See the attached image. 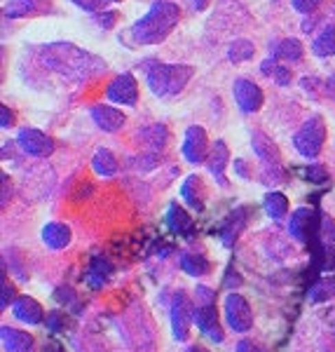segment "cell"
<instances>
[{
	"instance_id": "cell-1",
	"label": "cell",
	"mask_w": 335,
	"mask_h": 352,
	"mask_svg": "<svg viewBox=\"0 0 335 352\" xmlns=\"http://www.w3.org/2000/svg\"><path fill=\"white\" fill-rule=\"evenodd\" d=\"M41 54V64L47 71L59 73L61 78L68 80H87V78L99 76L101 71H106V64L101 59H96L89 52H82L71 43H54L47 47L38 50Z\"/></svg>"
},
{
	"instance_id": "cell-2",
	"label": "cell",
	"mask_w": 335,
	"mask_h": 352,
	"mask_svg": "<svg viewBox=\"0 0 335 352\" xmlns=\"http://www.w3.org/2000/svg\"><path fill=\"white\" fill-rule=\"evenodd\" d=\"M178 19H181L178 5L172 3V0H157L143 19H139L129 28V36L139 45H157L174 31Z\"/></svg>"
},
{
	"instance_id": "cell-3",
	"label": "cell",
	"mask_w": 335,
	"mask_h": 352,
	"mask_svg": "<svg viewBox=\"0 0 335 352\" xmlns=\"http://www.w3.org/2000/svg\"><path fill=\"white\" fill-rule=\"evenodd\" d=\"M192 73L195 71L183 64H152L148 68V87L160 99H172L183 92Z\"/></svg>"
},
{
	"instance_id": "cell-4",
	"label": "cell",
	"mask_w": 335,
	"mask_h": 352,
	"mask_svg": "<svg viewBox=\"0 0 335 352\" xmlns=\"http://www.w3.org/2000/svg\"><path fill=\"white\" fill-rule=\"evenodd\" d=\"M323 139H326V124H323L321 116H312L310 120H305L303 127L298 129L293 144L300 155H305L312 160V157H316L321 153Z\"/></svg>"
},
{
	"instance_id": "cell-5",
	"label": "cell",
	"mask_w": 335,
	"mask_h": 352,
	"mask_svg": "<svg viewBox=\"0 0 335 352\" xmlns=\"http://www.w3.org/2000/svg\"><path fill=\"white\" fill-rule=\"evenodd\" d=\"M225 320H228V327L232 331H237V333L249 331L253 324V312H251L249 300L240 296V294H230V296L225 298Z\"/></svg>"
},
{
	"instance_id": "cell-6",
	"label": "cell",
	"mask_w": 335,
	"mask_h": 352,
	"mask_svg": "<svg viewBox=\"0 0 335 352\" xmlns=\"http://www.w3.org/2000/svg\"><path fill=\"white\" fill-rule=\"evenodd\" d=\"M192 320H195V308L190 305V298L183 292H178L172 303V329L176 340H188Z\"/></svg>"
},
{
	"instance_id": "cell-7",
	"label": "cell",
	"mask_w": 335,
	"mask_h": 352,
	"mask_svg": "<svg viewBox=\"0 0 335 352\" xmlns=\"http://www.w3.org/2000/svg\"><path fill=\"white\" fill-rule=\"evenodd\" d=\"M16 144H19V148L26 155H36V157H47L54 151V141L45 132H41V129H28V127L21 129L19 136H16Z\"/></svg>"
},
{
	"instance_id": "cell-8",
	"label": "cell",
	"mask_w": 335,
	"mask_h": 352,
	"mask_svg": "<svg viewBox=\"0 0 335 352\" xmlns=\"http://www.w3.org/2000/svg\"><path fill=\"white\" fill-rule=\"evenodd\" d=\"M207 151H209V144H207V132L200 124H192L185 132V141H183V155L185 160L190 164H200L207 160Z\"/></svg>"
},
{
	"instance_id": "cell-9",
	"label": "cell",
	"mask_w": 335,
	"mask_h": 352,
	"mask_svg": "<svg viewBox=\"0 0 335 352\" xmlns=\"http://www.w3.org/2000/svg\"><path fill=\"white\" fill-rule=\"evenodd\" d=\"M108 99L115 101V104H124V106H134L136 99H139V85H136L132 73H122L108 87Z\"/></svg>"
},
{
	"instance_id": "cell-10",
	"label": "cell",
	"mask_w": 335,
	"mask_h": 352,
	"mask_svg": "<svg viewBox=\"0 0 335 352\" xmlns=\"http://www.w3.org/2000/svg\"><path fill=\"white\" fill-rule=\"evenodd\" d=\"M288 232L291 237H295L298 242H310L314 232H319V226L314 223V212L308 207H300L291 214L288 221Z\"/></svg>"
},
{
	"instance_id": "cell-11",
	"label": "cell",
	"mask_w": 335,
	"mask_h": 352,
	"mask_svg": "<svg viewBox=\"0 0 335 352\" xmlns=\"http://www.w3.org/2000/svg\"><path fill=\"white\" fill-rule=\"evenodd\" d=\"M235 101L244 113H255L263 106V89L246 78H240L235 82Z\"/></svg>"
},
{
	"instance_id": "cell-12",
	"label": "cell",
	"mask_w": 335,
	"mask_h": 352,
	"mask_svg": "<svg viewBox=\"0 0 335 352\" xmlns=\"http://www.w3.org/2000/svg\"><path fill=\"white\" fill-rule=\"evenodd\" d=\"M195 322H197V329H200L209 340H213V343H223L225 336H223V329H220V324H218V315H216L213 305H197Z\"/></svg>"
},
{
	"instance_id": "cell-13",
	"label": "cell",
	"mask_w": 335,
	"mask_h": 352,
	"mask_svg": "<svg viewBox=\"0 0 335 352\" xmlns=\"http://www.w3.org/2000/svg\"><path fill=\"white\" fill-rule=\"evenodd\" d=\"M0 340H3L5 352H33L36 350V343H33L31 333L19 331V329H12V327L0 329Z\"/></svg>"
},
{
	"instance_id": "cell-14",
	"label": "cell",
	"mask_w": 335,
	"mask_h": 352,
	"mask_svg": "<svg viewBox=\"0 0 335 352\" xmlns=\"http://www.w3.org/2000/svg\"><path fill=\"white\" fill-rule=\"evenodd\" d=\"M12 315L19 322H24V324L36 327V324H41V322H43L45 312H43V308H41V303H38V300H33V298H28V296H21V298L14 300Z\"/></svg>"
},
{
	"instance_id": "cell-15",
	"label": "cell",
	"mask_w": 335,
	"mask_h": 352,
	"mask_svg": "<svg viewBox=\"0 0 335 352\" xmlns=\"http://www.w3.org/2000/svg\"><path fill=\"white\" fill-rule=\"evenodd\" d=\"M228 160H230V151H228V146H225V141H216L211 153H209V157H207V164H209V172L216 176V181H218L220 186H228V181H225Z\"/></svg>"
},
{
	"instance_id": "cell-16",
	"label": "cell",
	"mask_w": 335,
	"mask_h": 352,
	"mask_svg": "<svg viewBox=\"0 0 335 352\" xmlns=\"http://www.w3.org/2000/svg\"><path fill=\"white\" fill-rule=\"evenodd\" d=\"M251 144H253L255 155H258L260 160L265 162V167H268V169H270V167L279 169V151H277V146L272 144L268 136H265L263 132H253Z\"/></svg>"
},
{
	"instance_id": "cell-17",
	"label": "cell",
	"mask_w": 335,
	"mask_h": 352,
	"mask_svg": "<svg viewBox=\"0 0 335 352\" xmlns=\"http://www.w3.org/2000/svg\"><path fill=\"white\" fill-rule=\"evenodd\" d=\"M92 120L96 122V127H101L104 132H117L124 124V116L117 109H111V106H94Z\"/></svg>"
},
{
	"instance_id": "cell-18",
	"label": "cell",
	"mask_w": 335,
	"mask_h": 352,
	"mask_svg": "<svg viewBox=\"0 0 335 352\" xmlns=\"http://www.w3.org/2000/svg\"><path fill=\"white\" fill-rule=\"evenodd\" d=\"M167 226L172 228L176 235H183V237H192V230H195V223L188 217L183 207L178 204H169V212H167Z\"/></svg>"
},
{
	"instance_id": "cell-19",
	"label": "cell",
	"mask_w": 335,
	"mask_h": 352,
	"mask_svg": "<svg viewBox=\"0 0 335 352\" xmlns=\"http://www.w3.org/2000/svg\"><path fill=\"white\" fill-rule=\"evenodd\" d=\"M45 10V0H8L3 8V14L8 19H21V16H31Z\"/></svg>"
},
{
	"instance_id": "cell-20",
	"label": "cell",
	"mask_w": 335,
	"mask_h": 352,
	"mask_svg": "<svg viewBox=\"0 0 335 352\" xmlns=\"http://www.w3.org/2000/svg\"><path fill=\"white\" fill-rule=\"evenodd\" d=\"M43 242L47 244L49 249L59 252V249H66L71 244V228L64 223H47L43 228Z\"/></svg>"
},
{
	"instance_id": "cell-21",
	"label": "cell",
	"mask_w": 335,
	"mask_h": 352,
	"mask_svg": "<svg viewBox=\"0 0 335 352\" xmlns=\"http://www.w3.org/2000/svg\"><path fill=\"white\" fill-rule=\"evenodd\" d=\"M246 221H249V209L246 207H240L235 214H230V219L225 221V226H223V230H220V237H223V244H235V240L240 237V232L242 228L246 226Z\"/></svg>"
},
{
	"instance_id": "cell-22",
	"label": "cell",
	"mask_w": 335,
	"mask_h": 352,
	"mask_svg": "<svg viewBox=\"0 0 335 352\" xmlns=\"http://www.w3.org/2000/svg\"><path fill=\"white\" fill-rule=\"evenodd\" d=\"M181 195L183 200L190 204L195 212H202L204 209V188H202V179L200 176H188L181 186Z\"/></svg>"
},
{
	"instance_id": "cell-23",
	"label": "cell",
	"mask_w": 335,
	"mask_h": 352,
	"mask_svg": "<svg viewBox=\"0 0 335 352\" xmlns=\"http://www.w3.org/2000/svg\"><path fill=\"white\" fill-rule=\"evenodd\" d=\"M139 141H143L148 148L152 151H162L169 141V132L164 124H150V127H143L139 132Z\"/></svg>"
},
{
	"instance_id": "cell-24",
	"label": "cell",
	"mask_w": 335,
	"mask_h": 352,
	"mask_svg": "<svg viewBox=\"0 0 335 352\" xmlns=\"http://www.w3.org/2000/svg\"><path fill=\"white\" fill-rule=\"evenodd\" d=\"M113 272V265L108 263L104 256H94L92 263H89V270H87V282L89 287L94 289H101L108 282V277H111Z\"/></svg>"
},
{
	"instance_id": "cell-25",
	"label": "cell",
	"mask_w": 335,
	"mask_h": 352,
	"mask_svg": "<svg viewBox=\"0 0 335 352\" xmlns=\"http://www.w3.org/2000/svg\"><path fill=\"white\" fill-rule=\"evenodd\" d=\"M272 56H275L277 61H300L303 59V43L295 41V38L279 41L272 47Z\"/></svg>"
},
{
	"instance_id": "cell-26",
	"label": "cell",
	"mask_w": 335,
	"mask_h": 352,
	"mask_svg": "<svg viewBox=\"0 0 335 352\" xmlns=\"http://www.w3.org/2000/svg\"><path fill=\"white\" fill-rule=\"evenodd\" d=\"M263 207H265V214H268L270 219L281 221L288 212V200H286L284 192H268V195H265Z\"/></svg>"
},
{
	"instance_id": "cell-27",
	"label": "cell",
	"mask_w": 335,
	"mask_h": 352,
	"mask_svg": "<svg viewBox=\"0 0 335 352\" xmlns=\"http://www.w3.org/2000/svg\"><path fill=\"white\" fill-rule=\"evenodd\" d=\"M312 52L316 56H333L335 54V26H326L312 43Z\"/></svg>"
},
{
	"instance_id": "cell-28",
	"label": "cell",
	"mask_w": 335,
	"mask_h": 352,
	"mask_svg": "<svg viewBox=\"0 0 335 352\" xmlns=\"http://www.w3.org/2000/svg\"><path fill=\"white\" fill-rule=\"evenodd\" d=\"M181 268L192 277H202V275H207L211 265H209V261L204 258L202 254H183V256H181Z\"/></svg>"
},
{
	"instance_id": "cell-29",
	"label": "cell",
	"mask_w": 335,
	"mask_h": 352,
	"mask_svg": "<svg viewBox=\"0 0 335 352\" xmlns=\"http://www.w3.org/2000/svg\"><path fill=\"white\" fill-rule=\"evenodd\" d=\"M92 167H94V172L101 174V176L117 174V160H115V155H113L111 151H106V148L96 151V155H94V160H92Z\"/></svg>"
},
{
	"instance_id": "cell-30",
	"label": "cell",
	"mask_w": 335,
	"mask_h": 352,
	"mask_svg": "<svg viewBox=\"0 0 335 352\" xmlns=\"http://www.w3.org/2000/svg\"><path fill=\"white\" fill-rule=\"evenodd\" d=\"M260 71L265 73V76H272V80H275L277 85H288L291 82V71H288L286 66H279L277 61H272V59H268V61H263V66H260Z\"/></svg>"
},
{
	"instance_id": "cell-31",
	"label": "cell",
	"mask_w": 335,
	"mask_h": 352,
	"mask_svg": "<svg viewBox=\"0 0 335 352\" xmlns=\"http://www.w3.org/2000/svg\"><path fill=\"white\" fill-rule=\"evenodd\" d=\"M253 52H255L253 43H249V41H235V43L230 45V50H228V59L235 61V64H240V61H249V59H251Z\"/></svg>"
},
{
	"instance_id": "cell-32",
	"label": "cell",
	"mask_w": 335,
	"mask_h": 352,
	"mask_svg": "<svg viewBox=\"0 0 335 352\" xmlns=\"http://www.w3.org/2000/svg\"><path fill=\"white\" fill-rule=\"evenodd\" d=\"M335 296V280H328V282H316L314 287L310 289L308 298L310 300H326Z\"/></svg>"
},
{
	"instance_id": "cell-33",
	"label": "cell",
	"mask_w": 335,
	"mask_h": 352,
	"mask_svg": "<svg viewBox=\"0 0 335 352\" xmlns=\"http://www.w3.org/2000/svg\"><path fill=\"white\" fill-rule=\"evenodd\" d=\"M319 237H321V244L335 247V219L331 217L319 219Z\"/></svg>"
},
{
	"instance_id": "cell-34",
	"label": "cell",
	"mask_w": 335,
	"mask_h": 352,
	"mask_svg": "<svg viewBox=\"0 0 335 352\" xmlns=\"http://www.w3.org/2000/svg\"><path fill=\"white\" fill-rule=\"evenodd\" d=\"M54 298L56 300H61L64 305H71L73 310H76V315H80V300H78V296L73 294V289H68V287H59L56 289V294H54Z\"/></svg>"
},
{
	"instance_id": "cell-35",
	"label": "cell",
	"mask_w": 335,
	"mask_h": 352,
	"mask_svg": "<svg viewBox=\"0 0 335 352\" xmlns=\"http://www.w3.org/2000/svg\"><path fill=\"white\" fill-rule=\"evenodd\" d=\"M66 324H68V320H66L64 312H49V315H47V329H49V331H66Z\"/></svg>"
},
{
	"instance_id": "cell-36",
	"label": "cell",
	"mask_w": 335,
	"mask_h": 352,
	"mask_svg": "<svg viewBox=\"0 0 335 352\" xmlns=\"http://www.w3.org/2000/svg\"><path fill=\"white\" fill-rule=\"evenodd\" d=\"M323 3V0H293V8L298 10V12L303 14H312L319 10V5Z\"/></svg>"
},
{
	"instance_id": "cell-37",
	"label": "cell",
	"mask_w": 335,
	"mask_h": 352,
	"mask_svg": "<svg viewBox=\"0 0 335 352\" xmlns=\"http://www.w3.org/2000/svg\"><path fill=\"white\" fill-rule=\"evenodd\" d=\"M305 176H308L310 181H314V184H323V181L328 179L326 169H323V167H319V164H314V167L305 169Z\"/></svg>"
},
{
	"instance_id": "cell-38",
	"label": "cell",
	"mask_w": 335,
	"mask_h": 352,
	"mask_svg": "<svg viewBox=\"0 0 335 352\" xmlns=\"http://www.w3.org/2000/svg\"><path fill=\"white\" fill-rule=\"evenodd\" d=\"M195 294H197V300H200V305H213L216 294L209 287H197Z\"/></svg>"
},
{
	"instance_id": "cell-39",
	"label": "cell",
	"mask_w": 335,
	"mask_h": 352,
	"mask_svg": "<svg viewBox=\"0 0 335 352\" xmlns=\"http://www.w3.org/2000/svg\"><path fill=\"white\" fill-rule=\"evenodd\" d=\"M14 298V287L8 282V277H3V298H0V308H8L10 305V300Z\"/></svg>"
},
{
	"instance_id": "cell-40",
	"label": "cell",
	"mask_w": 335,
	"mask_h": 352,
	"mask_svg": "<svg viewBox=\"0 0 335 352\" xmlns=\"http://www.w3.org/2000/svg\"><path fill=\"white\" fill-rule=\"evenodd\" d=\"M237 352H265V350L260 348L258 343H253V340H249V338H242L240 343H237Z\"/></svg>"
},
{
	"instance_id": "cell-41",
	"label": "cell",
	"mask_w": 335,
	"mask_h": 352,
	"mask_svg": "<svg viewBox=\"0 0 335 352\" xmlns=\"http://www.w3.org/2000/svg\"><path fill=\"white\" fill-rule=\"evenodd\" d=\"M0 127L3 129H8V127H12L14 124V116H12V111L8 109V106H0Z\"/></svg>"
},
{
	"instance_id": "cell-42",
	"label": "cell",
	"mask_w": 335,
	"mask_h": 352,
	"mask_svg": "<svg viewBox=\"0 0 335 352\" xmlns=\"http://www.w3.org/2000/svg\"><path fill=\"white\" fill-rule=\"evenodd\" d=\"M73 3H76L78 8H82V10H89V12H94V10H99L101 0H73Z\"/></svg>"
},
{
	"instance_id": "cell-43",
	"label": "cell",
	"mask_w": 335,
	"mask_h": 352,
	"mask_svg": "<svg viewBox=\"0 0 335 352\" xmlns=\"http://www.w3.org/2000/svg\"><path fill=\"white\" fill-rule=\"evenodd\" d=\"M134 164H136V167H141V169H150V167H155V164H157V155H155V153H150V155H148V160H141V157H139V160H134Z\"/></svg>"
},
{
	"instance_id": "cell-44",
	"label": "cell",
	"mask_w": 335,
	"mask_h": 352,
	"mask_svg": "<svg viewBox=\"0 0 335 352\" xmlns=\"http://www.w3.org/2000/svg\"><path fill=\"white\" fill-rule=\"evenodd\" d=\"M323 87H326V92H328V96H331V99L335 101V76H331L326 80V85H323Z\"/></svg>"
},
{
	"instance_id": "cell-45",
	"label": "cell",
	"mask_w": 335,
	"mask_h": 352,
	"mask_svg": "<svg viewBox=\"0 0 335 352\" xmlns=\"http://www.w3.org/2000/svg\"><path fill=\"white\" fill-rule=\"evenodd\" d=\"M99 21H101V26L111 28L113 21H115V14H104V16H99Z\"/></svg>"
},
{
	"instance_id": "cell-46",
	"label": "cell",
	"mask_w": 335,
	"mask_h": 352,
	"mask_svg": "<svg viewBox=\"0 0 335 352\" xmlns=\"http://www.w3.org/2000/svg\"><path fill=\"white\" fill-rule=\"evenodd\" d=\"M235 169H237V172H240V176H242V179H249L246 164H244L242 160H237V162H235Z\"/></svg>"
},
{
	"instance_id": "cell-47",
	"label": "cell",
	"mask_w": 335,
	"mask_h": 352,
	"mask_svg": "<svg viewBox=\"0 0 335 352\" xmlns=\"http://www.w3.org/2000/svg\"><path fill=\"white\" fill-rule=\"evenodd\" d=\"M8 204V176L3 174V207Z\"/></svg>"
},
{
	"instance_id": "cell-48",
	"label": "cell",
	"mask_w": 335,
	"mask_h": 352,
	"mask_svg": "<svg viewBox=\"0 0 335 352\" xmlns=\"http://www.w3.org/2000/svg\"><path fill=\"white\" fill-rule=\"evenodd\" d=\"M192 3H195V8L197 10H204L209 5V0H192Z\"/></svg>"
},
{
	"instance_id": "cell-49",
	"label": "cell",
	"mask_w": 335,
	"mask_h": 352,
	"mask_svg": "<svg viewBox=\"0 0 335 352\" xmlns=\"http://www.w3.org/2000/svg\"><path fill=\"white\" fill-rule=\"evenodd\" d=\"M190 352H207V350H202V348H190Z\"/></svg>"
}]
</instances>
